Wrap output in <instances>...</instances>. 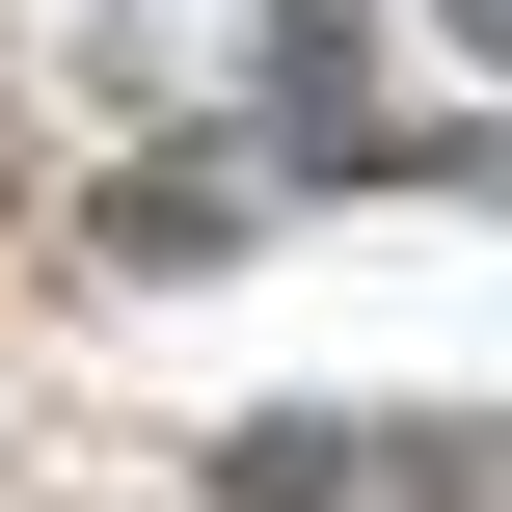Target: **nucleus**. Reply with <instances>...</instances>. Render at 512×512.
<instances>
[{
	"label": "nucleus",
	"instance_id": "obj_1",
	"mask_svg": "<svg viewBox=\"0 0 512 512\" xmlns=\"http://www.w3.org/2000/svg\"><path fill=\"white\" fill-rule=\"evenodd\" d=\"M216 512H378V432L270 405V432H216Z\"/></svg>",
	"mask_w": 512,
	"mask_h": 512
},
{
	"label": "nucleus",
	"instance_id": "obj_2",
	"mask_svg": "<svg viewBox=\"0 0 512 512\" xmlns=\"http://www.w3.org/2000/svg\"><path fill=\"white\" fill-rule=\"evenodd\" d=\"M81 243H108V270H216V243H243V189H216V135H189V162H135V189H108Z\"/></svg>",
	"mask_w": 512,
	"mask_h": 512
}]
</instances>
